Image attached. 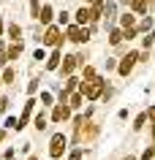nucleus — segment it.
<instances>
[{"label": "nucleus", "instance_id": "nucleus-7", "mask_svg": "<svg viewBox=\"0 0 155 160\" xmlns=\"http://www.w3.org/2000/svg\"><path fill=\"white\" fill-rule=\"evenodd\" d=\"M52 119H54V122H63V119H68V106H57V109L52 111Z\"/></svg>", "mask_w": 155, "mask_h": 160}, {"label": "nucleus", "instance_id": "nucleus-19", "mask_svg": "<svg viewBox=\"0 0 155 160\" xmlns=\"http://www.w3.org/2000/svg\"><path fill=\"white\" fill-rule=\"evenodd\" d=\"M144 122H147V114H139V117H136V125H133V128H136V130H139V128L144 125Z\"/></svg>", "mask_w": 155, "mask_h": 160}, {"label": "nucleus", "instance_id": "nucleus-22", "mask_svg": "<svg viewBox=\"0 0 155 160\" xmlns=\"http://www.w3.org/2000/svg\"><path fill=\"white\" fill-rule=\"evenodd\" d=\"M11 79H14V71H11V68H8V71L3 73V82H11Z\"/></svg>", "mask_w": 155, "mask_h": 160}, {"label": "nucleus", "instance_id": "nucleus-10", "mask_svg": "<svg viewBox=\"0 0 155 160\" xmlns=\"http://www.w3.org/2000/svg\"><path fill=\"white\" fill-rule=\"evenodd\" d=\"M38 19H41L44 25H49V22H52V8H49V6H44V8H41V14H38Z\"/></svg>", "mask_w": 155, "mask_h": 160}, {"label": "nucleus", "instance_id": "nucleus-29", "mask_svg": "<svg viewBox=\"0 0 155 160\" xmlns=\"http://www.w3.org/2000/svg\"><path fill=\"white\" fill-rule=\"evenodd\" d=\"M128 160H131V158H128Z\"/></svg>", "mask_w": 155, "mask_h": 160}, {"label": "nucleus", "instance_id": "nucleus-27", "mask_svg": "<svg viewBox=\"0 0 155 160\" xmlns=\"http://www.w3.org/2000/svg\"><path fill=\"white\" fill-rule=\"evenodd\" d=\"M0 141H3V130H0Z\"/></svg>", "mask_w": 155, "mask_h": 160}, {"label": "nucleus", "instance_id": "nucleus-15", "mask_svg": "<svg viewBox=\"0 0 155 160\" xmlns=\"http://www.w3.org/2000/svg\"><path fill=\"white\" fill-rule=\"evenodd\" d=\"M131 6H133V11H144L147 8V0H131Z\"/></svg>", "mask_w": 155, "mask_h": 160}, {"label": "nucleus", "instance_id": "nucleus-26", "mask_svg": "<svg viewBox=\"0 0 155 160\" xmlns=\"http://www.w3.org/2000/svg\"><path fill=\"white\" fill-rule=\"evenodd\" d=\"M0 33H3V22H0Z\"/></svg>", "mask_w": 155, "mask_h": 160}, {"label": "nucleus", "instance_id": "nucleus-25", "mask_svg": "<svg viewBox=\"0 0 155 160\" xmlns=\"http://www.w3.org/2000/svg\"><path fill=\"white\" fill-rule=\"evenodd\" d=\"M90 3H93V6H95V8H98V6H101V0H90Z\"/></svg>", "mask_w": 155, "mask_h": 160}, {"label": "nucleus", "instance_id": "nucleus-4", "mask_svg": "<svg viewBox=\"0 0 155 160\" xmlns=\"http://www.w3.org/2000/svg\"><path fill=\"white\" fill-rule=\"evenodd\" d=\"M68 38L71 41H87V38H90V30H87V27H79V25H74V27H68Z\"/></svg>", "mask_w": 155, "mask_h": 160}, {"label": "nucleus", "instance_id": "nucleus-3", "mask_svg": "<svg viewBox=\"0 0 155 160\" xmlns=\"http://www.w3.org/2000/svg\"><path fill=\"white\" fill-rule=\"evenodd\" d=\"M95 17H101V11H93V8H85V6H82V8L76 11V22H79V25H87V22H93Z\"/></svg>", "mask_w": 155, "mask_h": 160}, {"label": "nucleus", "instance_id": "nucleus-5", "mask_svg": "<svg viewBox=\"0 0 155 160\" xmlns=\"http://www.w3.org/2000/svg\"><path fill=\"white\" fill-rule=\"evenodd\" d=\"M136 60H139V54H136V52H133V54H128V57H125V60L120 62V73H122V76H128V73H131V68H133V62H136Z\"/></svg>", "mask_w": 155, "mask_h": 160}, {"label": "nucleus", "instance_id": "nucleus-23", "mask_svg": "<svg viewBox=\"0 0 155 160\" xmlns=\"http://www.w3.org/2000/svg\"><path fill=\"white\" fill-rule=\"evenodd\" d=\"M68 160H82V152H79V149H76V152H71V158H68Z\"/></svg>", "mask_w": 155, "mask_h": 160}, {"label": "nucleus", "instance_id": "nucleus-14", "mask_svg": "<svg viewBox=\"0 0 155 160\" xmlns=\"http://www.w3.org/2000/svg\"><path fill=\"white\" fill-rule=\"evenodd\" d=\"M122 38H125V33H122V30H112V35H109V41H112V43H120Z\"/></svg>", "mask_w": 155, "mask_h": 160}, {"label": "nucleus", "instance_id": "nucleus-11", "mask_svg": "<svg viewBox=\"0 0 155 160\" xmlns=\"http://www.w3.org/2000/svg\"><path fill=\"white\" fill-rule=\"evenodd\" d=\"M57 65H60V52H54V54H52V57L46 60V68H49V71H54Z\"/></svg>", "mask_w": 155, "mask_h": 160}, {"label": "nucleus", "instance_id": "nucleus-13", "mask_svg": "<svg viewBox=\"0 0 155 160\" xmlns=\"http://www.w3.org/2000/svg\"><path fill=\"white\" fill-rule=\"evenodd\" d=\"M133 25H136V17L125 14V17H122V27H125V30H133Z\"/></svg>", "mask_w": 155, "mask_h": 160}, {"label": "nucleus", "instance_id": "nucleus-17", "mask_svg": "<svg viewBox=\"0 0 155 160\" xmlns=\"http://www.w3.org/2000/svg\"><path fill=\"white\" fill-rule=\"evenodd\" d=\"M68 101H71V106H79V103H82V92H74Z\"/></svg>", "mask_w": 155, "mask_h": 160}, {"label": "nucleus", "instance_id": "nucleus-12", "mask_svg": "<svg viewBox=\"0 0 155 160\" xmlns=\"http://www.w3.org/2000/svg\"><path fill=\"white\" fill-rule=\"evenodd\" d=\"M19 52H22V43H14V46L8 49V54H6V60H17Z\"/></svg>", "mask_w": 155, "mask_h": 160}, {"label": "nucleus", "instance_id": "nucleus-2", "mask_svg": "<svg viewBox=\"0 0 155 160\" xmlns=\"http://www.w3.org/2000/svg\"><path fill=\"white\" fill-rule=\"evenodd\" d=\"M63 149H65V136L63 133H54L52 136V147H49V155L52 158H60Z\"/></svg>", "mask_w": 155, "mask_h": 160}, {"label": "nucleus", "instance_id": "nucleus-21", "mask_svg": "<svg viewBox=\"0 0 155 160\" xmlns=\"http://www.w3.org/2000/svg\"><path fill=\"white\" fill-rule=\"evenodd\" d=\"M74 87H76V79H68V82H65V92H71Z\"/></svg>", "mask_w": 155, "mask_h": 160}, {"label": "nucleus", "instance_id": "nucleus-20", "mask_svg": "<svg viewBox=\"0 0 155 160\" xmlns=\"http://www.w3.org/2000/svg\"><path fill=\"white\" fill-rule=\"evenodd\" d=\"M85 79H95V68H90V65L85 68Z\"/></svg>", "mask_w": 155, "mask_h": 160}, {"label": "nucleus", "instance_id": "nucleus-9", "mask_svg": "<svg viewBox=\"0 0 155 160\" xmlns=\"http://www.w3.org/2000/svg\"><path fill=\"white\" fill-rule=\"evenodd\" d=\"M76 62H79V57H65V62H63V73H71V71L76 68Z\"/></svg>", "mask_w": 155, "mask_h": 160}, {"label": "nucleus", "instance_id": "nucleus-24", "mask_svg": "<svg viewBox=\"0 0 155 160\" xmlns=\"http://www.w3.org/2000/svg\"><path fill=\"white\" fill-rule=\"evenodd\" d=\"M8 109V101H6V98H0V111H6Z\"/></svg>", "mask_w": 155, "mask_h": 160}, {"label": "nucleus", "instance_id": "nucleus-8", "mask_svg": "<svg viewBox=\"0 0 155 160\" xmlns=\"http://www.w3.org/2000/svg\"><path fill=\"white\" fill-rule=\"evenodd\" d=\"M103 17H106V25H112V19H114V3H106L103 6V11H101Z\"/></svg>", "mask_w": 155, "mask_h": 160}, {"label": "nucleus", "instance_id": "nucleus-28", "mask_svg": "<svg viewBox=\"0 0 155 160\" xmlns=\"http://www.w3.org/2000/svg\"><path fill=\"white\" fill-rule=\"evenodd\" d=\"M30 160H35V158H30Z\"/></svg>", "mask_w": 155, "mask_h": 160}, {"label": "nucleus", "instance_id": "nucleus-6", "mask_svg": "<svg viewBox=\"0 0 155 160\" xmlns=\"http://www.w3.org/2000/svg\"><path fill=\"white\" fill-rule=\"evenodd\" d=\"M57 41H60V30H57V27H49V30H46V35H44V43L54 46Z\"/></svg>", "mask_w": 155, "mask_h": 160}, {"label": "nucleus", "instance_id": "nucleus-1", "mask_svg": "<svg viewBox=\"0 0 155 160\" xmlns=\"http://www.w3.org/2000/svg\"><path fill=\"white\" fill-rule=\"evenodd\" d=\"M101 92H103V82L101 79H90L87 84H82V95H87L90 101H95Z\"/></svg>", "mask_w": 155, "mask_h": 160}, {"label": "nucleus", "instance_id": "nucleus-16", "mask_svg": "<svg viewBox=\"0 0 155 160\" xmlns=\"http://www.w3.org/2000/svg\"><path fill=\"white\" fill-rule=\"evenodd\" d=\"M35 128H38V130H44V128H46V117H44V114H38V117H35Z\"/></svg>", "mask_w": 155, "mask_h": 160}, {"label": "nucleus", "instance_id": "nucleus-18", "mask_svg": "<svg viewBox=\"0 0 155 160\" xmlns=\"http://www.w3.org/2000/svg\"><path fill=\"white\" fill-rule=\"evenodd\" d=\"M8 35L14 38V41H19V27H17V25H11V27H8Z\"/></svg>", "mask_w": 155, "mask_h": 160}]
</instances>
